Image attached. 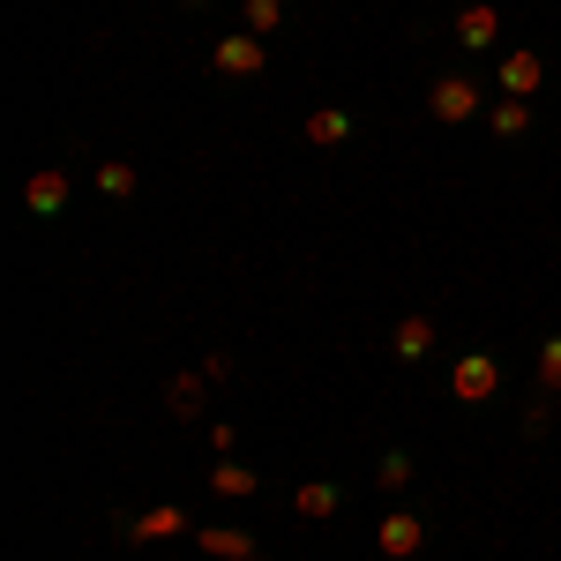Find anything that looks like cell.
<instances>
[{"label": "cell", "mask_w": 561, "mask_h": 561, "mask_svg": "<svg viewBox=\"0 0 561 561\" xmlns=\"http://www.w3.org/2000/svg\"><path fill=\"white\" fill-rule=\"evenodd\" d=\"M165 397H173V404H165L173 420H203V375H173V389H165Z\"/></svg>", "instance_id": "5bb4252c"}, {"label": "cell", "mask_w": 561, "mask_h": 561, "mask_svg": "<svg viewBox=\"0 0 561 561\" xmlns=\"http://www.w3.org/2000/svg\"><path fill=\"white\" fill-rule=\"evenodd\" d=\"M457 38H465V53H486V45L502 38V15H494L486 0H472V8H457Z\"/></svg>", "instance_id": "ba28073f"}, {"label": "cell", "mask_w": 561, "mask_h": 561, "mask_svg": "<svg viewBox=\"0 0 561 561\" xmlns=\"http://www.w3.org/2000/svg\"><path fill=\"white\" fill-rule=\"evenodd\" d=\"M195 539H203V554H210V561H255V539L232 531V524H203Z\"/></svg>", "instance_id": "8fae6325"}, {"label": "cell", "mask_w": 561, "mask_h": 561, "mask_svg": "<svg viewBox=\"0 0 561 561\" xmlns=\"http://www.w3.org/2000/svg\"><path fill=\"white\" fill-rule=\"evenodd\" d=\"M375 479H382L389 494H397V486H412V457H404V449H389L382 465H375Z\"/></svg>", "instance_id": "d6986e66"}, {"label": "cell", "mask_w": 561, "mask_h": 561, "mask_svg": "<svg viewBox=\"0 0 561 561\" xmlns=\"http://www.w3.org/2000/svg\"><path fill=\"white\" fill-rule=\"evenodd\" d=\"M60 203H68V173H60V165H45V173L23 180V210L31 217H53Z\"/></svg>", "instance_id": "52a82bcc"}, {"label": "cell", "mask_w": 561, "mask_h": 561, "mask_svg": "<svg viewBox=\"0 0 561 561\" xmlns=\"http://www.w3.org/2000/svg\"><path fill=\"white\" fill-rule=\"evenodd\" d=\"M375 539H382V554H389V561H412V554H420V539H427V524L397 510V517H382V524H375Z\"/></svg>", "instance_id": "8992f818"}, {"label": "cell", "mask_w": 561, "mask_h": 561, "mask_svg": "<svg viewBox=\"0 0 561 561\" xmlns=\"http://www.w3.org/2000/svg\"><path fill=\"white\" fill-rule=\"evenodd\" d=\"M427 113L442 121V128H465L479 113V83H465V76H442V83L427 90Z\"/></svg>", "instance_id": "7a4b0ae2"}, {"label": "cell", "mask_w": 561, "mask_h": 561, "mask_svg": "<svg viewBox=\"0 0 561 561\" xmlns=\"http://www.w3.org/2000/svg\"><path fill=\"white\" fill-rule=\"evenodd\" d=\"M210 486L225 494V502H248V494H262V472H255V465H217Z\"/></svg>", "instance_id": "4fadbf2b"}, {"label": "cell", "mask_w": 561, "mask_h": 561, "mask_svg": "<svg viewBox=\"0 0 561 561\" xmlns=\"http://www.w3.org/2000/svg\"><path fill=\"white\" fill-rule=\"evenodd\" d=\"M113 524L128 531L135 547H158V539H173V531H187V517H180L173 502H165V510H142V517H113Z\"/></svg>", "instance_id": "277c9868"}, {"label": "cell", "mask_w": 561, "mask_h": 561, "mask_svg": "<svg viewBox=\"0 0 561 561\" xmlns=\"http://www.w3.org/2000/svg\"><path fill=\"white\" fill-rule=\"evenodd\" d=\"M337 510H345V494H337L330 479H307L300 494H293V517L300 524H322V517H337Z\"/></svg>", "instance_id": "9c48e42d"}, {"label": "cell", "mask_w": 561, "mask_h": 561, "mask_svg": "<svg viewBox=\"0 0 561 561\" xmlns=\"http://www.w3.org/2000/svg\"><path fill=\"white\" fill-rule=\"evenodd\" d=\"M389 345H397V359H427L434 352V322L427 314H404V322L389 330Z\"/></svg>", "instance_id": "7c38bea8"}, {"label": "cell", "mask_w": 561, "mask_h": 561, "mask_svg": "<svg viewBox=\"0 0 561 561\" xmlns=\"http://www.w3.org/2000/svg\"><path fill=\"white\" fill-rule=\"evenodd\" d=\"M277 23H285V0H248V31H255V38H270Z\"/></svg>", "instance_id": "e0dca14e"}, {"label": "cell", "mask_w": 561, "mask_h": 561, "mask_svg": "<svg viewBox=\"0 0 561 561\" xmlns=\"http://www.w3.org/2000/svg\"><path fill=\"white\" fill-rule=\"evenodd\" d=\"M524 128H531V98H510V105H494V135H502V142H517Z\"/></svg>", "instance_id": "9a60e30c"}, {"label": "cell", "mask_w": 561, "mask_h": 561, "mask_svg": "<svg viewBox=\"0 0 561 561\" xmlns=\"http://www.w3.org/2000/svg\"><path fill=\"white\" fill-rule=\"evenodd\" d=\"M98 195L128 203V195H135V165H98Z\"/></svg>", "instance_id": "2e32d148"}, {"label": "cell", "mask_w": 561, "mask_h": 561, "mask_svg": "<svg viewBox=\"0 0 561 561\" xmlns=\"http://www.w3.org/2000/svg\"><path fill=\"white\" fill-rule=\"evenodd\" d=\"M210 68L217 76H262V68H270V45H262L255 31H232V38L210 53Z\"/></svg>", "instance_id": "3957f363"}, {"label": "cell", "mask_w": 561, "mask_h": 561, "mask_svg": "<svg viewBox=\"0 0 561 561\" xmlns=\"http://www.w3.org/2000/svg\"><path fill=\"white\" fill-rule=\"evenodd\" d=\"M307 142H314V150L352 142V113H345V105H314V113H307Z\"/></svg>", "instance_id": "30bf717a"}, {"label": "cell", "mask_w": 561, "mask_h": 561, "mask_svg": "<svg viewBox=\"0 0 561 561\" xmlns=\"http://www.w3.org/2000/svg\"><path fill=\"white\" fill-rule=\"evenodd\" d=\"M449 389H457V404H486V397L502 389V359H494V352H465V359L449 367Z\"/></svg>", "instance_id": "6da1fadb"}, {"label": "cell", "mask_w": 561, "mask_h": 561, "mask_svg": "<svg viewBox=\"0 0 561 561\" xmlns=\"http://www.w3.org/2000/svg\"><path fill=\"white\" fill-rule=\"evenodd\" d=\"M539 83H547V60H539L531 45H517V53H502V90H510V98H531Z\"/></svg>", "instance_id": "5b68a950"}, {"label": "cell", "mask_w": 561, "mask_h": 561, "mask_svg": "<svg viewBox=\"0 0 561 561\" xmlns=\"http://www.w3.org/2000/svg\"><path fill=\"white\" fill-rule=\"evenodd\" d=\"M539 389H547V397H561V337H547V345H539Z\"/></svg>", "instance_id": "ac0fdd59"}]
</instances>
